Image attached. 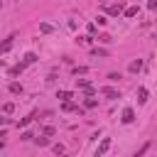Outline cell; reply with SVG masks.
I'll return each instance as SVG.
<instances>
[{"label":"cell","instance_id":"7","mask_svg":"<svg viewBox=\"0 0 157 157\" xmlns=\"http://www.w3.org/2000/svg\"><path fill=\"white\" fill-rule=\"evenodd\" d=\"M140 69H142V59H135V61H130V66H128L130 74H137Z\"/></svg>","mask_w":157,"mask_h":157},{"label":"cell","instance_id":"11","mask_svg":"<svg viewBox=\"0 0 157 157\" xmlns=\"http://www.w3.org/2000/svg\"><path fill=\"white\" fill-rule=\"evenodd\" d=\"M123 12V5H113V7H108V15H113V17H118Z\"/></svg>","mask_w":157,"mask_h":157},{"label":"cell","instance_id":"3","mask_svg":"<svg viewBox=\"0 0 157 157\" xmlns=\"http://www.w3.org/2000/svg\"><path fill=\"white\" fill-rule=\"evenodd\" d=\"M12 44H15V34H10V37H7V39H5L2 44H0V54L10 52V49H12Z\"/></svg>","mask_w":157,"mask_h":157},{"label":"cell","instance_id":"5","mask_svg":"<svg viewBox=\"0 0 157 157\" xmlns=\"http://www.w3.org/2000/svg\"><path fill=\"white\" fill-rule=\"evenodd\" d=\"M37 59H39V56H37L34 52H27V54H25V59H22V64H25V66H32Z\"/></svg>","mask_w":157,"mask_h":157},{"label":"cell","instance_id":"2","mask_svg":"<svg viewBox=\"0 0 157 157\" xmlns=\"http://www.w3.org/2000/svg\"><path fill=\"white\" fill-rule=\"evenodd\" d=\"M108 147H110V137H103V142H101V145H98V150H96V157L105 155V152H108Z\"/></svg>","mask_w":157,"mask_h":157},{"label":"cell","instance_id":"1","mask_svg":"<svg viewBox=\"0 0 157 157\" xmlns=\"http://www.w3.org/2000/svg\"><path fill=\"white\" fill-rule=\"evenodd\" d=\"M61 110H66V113H78V115H83V110L76 105V103H71V101H61Z\"/></svg>","mask_w":157,"mask_h":157},{"label":"cell","instance_id":"15","mask_svg":"<svg viewBox=\"0 0 157 157\" xmlns=\"http://www.w3.org/2000/svg\"><path fill=\"white\" fill-rule=\"evenodd\" d=\"M83 105H86V108H96L98 103H96V98H91V96H88V98L83 101Z\"/></svg>","mask_w":157,"mask_h":157},{"label":"cell","instance_id":"26","mask_svg":"<svg viewBox=\"0 0 157 157\" xmlns=\"http://www.w3.org/2000/svg\"><path fill=\"white\" fill-rule=\"evenodd\" d=\"M2 137H5V130H0V140H2Z\"/></svg>","mask_w":157,"mask_h":157},{"label":"cell","instance_id":"17","mask_svg":"<svg viewBox=\"0 0 157 157\" xmlns=\"http://www.w3.org/2000/svg\"><path fill=\"white\" fill-rule=\"evenodd\" d=\"M34 142H37L39 147H47V145H49V137H34Z\"/></svg>","mask_w":157,"mask_h":157},{"label":"cell","instance_id":"23","mask_svg":"<svg viewBox=\"0 0 157 157\" xmlns=\"http://www.w3.org/2000/svg\"><path fill=\"white\" fill-rule=\"evenodd\" d=\"M147 150H150V142H147V145H142V147H140V150H137V157H140V155H145V152H147Z\"/></svg>","mask_w":157,"mask_h":157},{"label":"cell","instance_id":"28","mask_svg":"<svg viewBox=\"0 0 157 157\" xmlns=\"http://www.w3.org/2000/svg\"><path fill=\"white\" fill-rule=\"evenodd\" d=\"M155 39H157V34H155Z\"/></svg>","mask_w":157,"mask_h":157},{"label":"cell","instance_id":"12","mask_svg":"<svg viewBox=\"0 0 157 157\" xmlns=\"http://www.w3.org/2000/svg\"><path fill=\"white\" fill-rule=\"evenodd\" d=\"M25 69H27L25 64H17V66H12V69H10V76H17V74H22Z\"/></svg>","mask_w":157,"mask_h":157},{"label":"cell","instance_id":"8","mask_svg":"<svg viewBox=\"0 0 157 157\" xmlns=\"http://www.w3.org/2000/svg\"><path fill=\"white\" fill-rule=\"evenodd\" d=\"M137 12H140V7H137V5H130V7H125V10H123V15H125V17H135Z\"/></svg>","mask_w":157,"mask_h":157},{"label":"cell","instance_id":"22","mask_svg":"<svg viewBox=\"0 0 157 157\" xmlns=\"http://www.w3.org/2000/svg\"><path fill=\"white\" fill-rule=\"evenodd\" d=\"M52 150H54L56 155H61V152H64V145H52Z\"/></svg>","mask_w":157,"mask_h":157},{"label":"cell","instance_id":"27","mask_svg":"<svg viewBox=\"0 0 157 157\" xmlns=\"http://www.w3.org/2000/svg\"><path fill=\"white\" fill-rule=\"evenodd\" d=\"M2 147H5V142H2V140H0V150H2Z\"/></svg>","mask_w":157,"mask_h":157},{"label":"cell","instance_id":"24","mask_svg":"<svg viewBox=\"0 0 157 157\" xmlns=\"http://www.w3.org/2000/svg\"><path fill=\"white\" fill-rule=\"evenodd\" d=\"M54 132H56V130H54L52 125H47V128H44V135H54Z\"/></svg>","mask_w":157,"mask_h":157},{"label":"cell","instance_id":"6","mask_svg":"<svg viewBox=\"0 0 157 157\" xmlns=\"http://www.w3.org/2000/svg\"><path fill=\"white\" fill-rule=\"evenodd\" d=\"M132 120H135V110H132V108H125V110H123V123L128 125V123H132Z\"/></svg>","mask_w":157,"mask_h":157},{"label":"cell","instance_id":"21","mask_svg":"<svg viewBox=\"0 0 157 157\" xmlns=\"http://www.w3.org/2000/svg\"><path fill=\"white\" fill-rule=\"evenodd\" d=\"M76 81H78V86H81V88H83V86H91V81H88V78H76Z\"/></svg>","mask_w":157,"mask_h":157},{"label":"cell","instance_id":"19","mask_svg":"<svg viewBox=\"0 0 157 157\" xmlns=\"http://www.w3.org/2000/svg\"><path fill=\"white\" fill-rule=\"evenodd\" d=\"M2 110H5V113H12V110H15V103H5Z\"/></svg>","mask_w":157,"mask_h":157},{"label":"cell","instance_id":"9","mask_svg":"<svg viewBox=\"0 0 157 157\" xmlns=\"http://www.w3.org/2000/svg\"><path fill=\"white\" fill-rule=\"evenodd\" d=\"M137 103H147V88L145 86L137 88Z\"/></svg>","mask_w":157,"mask_h":157},{"label":"cell","instance_id":"25","mask_svg":"<svg viewBox=\"0 0 157 157\" xmlns=\"http://www.w3.org/2000/svg\"><path fill=\"white\" fill-rule=\"evenodd\" d=\"M147 7H150V10H157V0H150V2H147Z\"/></svg>","mask_w":157,"mask_h":157},{"label":"cell","instance_id":"14","mask_svg":"<svg viewBox=\"0 0 157 157\" xmlns=\"http://www.w3.org/2000/svg\"><path fill=\"white\" fill-rule=\"evenodd\" d=\"M10 93H15V96H17V93H22V86H20L17 81H12V83H10Z\"/></svg>","mask_w":157,"mask_h":157},{"label":"cell","instance_id":"10","mask_svg":"<svg viewBox=\"0 0 157 157\" xmlns=\"http://www.w3.org/2000/svg\"><path fill=\"white\" fill-rule=\"evenodd\" d=\"M56 98H61V101H71L74 93H71V91H56Z\"/></svg>","mask_w":157,"mask_h":157},{"label":"cell","instance_id":"16","mask_svg":"<svg viewBox=\"0 0 157 157\" xmlns=\"http://www.w3.org/2000/svg\"><path fill=\"white\" fill-rule=\"evenodd\" d=\"M32 118H34V115H27V118H22V120L17 123V128H25V125H29V123H32Z\"/></svg>","mask_w":157,"mask_h":157},{"label":"cell","instance_id":"4","mask_svg":"<svg viewBox=\"0 0 157 157\" xmlns=\"http://www.w3.org/2000/svg\"><path fill=\"white\" fill-rule=\"evenodd\" d=\"M101 93H103V96H108V98H120V91H115V88H110V86H103V88H101Z\"/></svg>","mask_w":157,"mask_h":157},{"label":"cell","instance_id":"13","mask_svg":"<svg viewBox=\"0 0 157 157\" xmlns=\"http://www.w3.org/2000/svg\"><path fill=\"white\" fill-rule=\"evenodd\" d=\"M39 32H44V34H49V32H54V27H52L49 22H42V25H39Z\"/></svg>","mask_w":157,"mask_h":157},{"label":"cell","instance_id":"20","mask_svg":"<svg viewBox=\"0 0 157 157\" xmlns=\"http://www.w3.org/2000/svg\"><path fill=\"white\" fill-rule=\"evenodd\" d=\"M32 137H34V135H32V132H29V130H25V132H22V135H20V140H32Z\"/></svg>","mask_w":157,"mask_h":157},{"label":"cell","instance_id":"18","mask_svg":"<svg viewBox=\"0 0 157 157\" xmlns=\"http://www.w3.org/2000/svg\"><path fill=\"white\" fill-rule=\"evenodd\" d=\"M93 56H108V49H98V47H96V49H93Z\"/></svg>","mask_w":157,"mask_h":157}]
</instances>
